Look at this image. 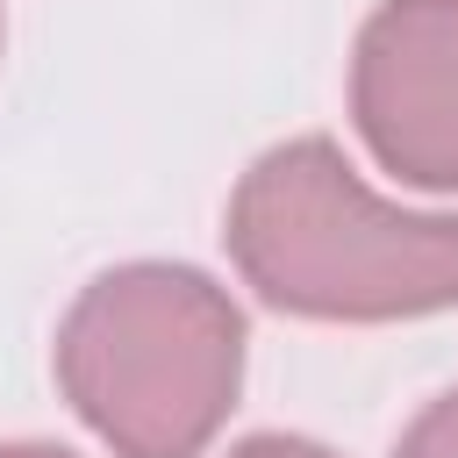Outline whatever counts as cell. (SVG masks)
Masks as SVG:
<instances>
[{
    "instance_id": "2",
    "label": "cell",
    "mask_w": 458,
    "mask_h": 458,
    "mask_svg": "<svg viewBox=\"0 0 458 458\" xmlns=\"http://www.w3.org/2000/svg\"><path fill=\"white\" fill-rule=\"evenodd\" d=\"M243 308L200 265L136 258L79 286L50 372L114 458H200L243 386Z\"/></svg>"
},
{
    "instance_id": "1",
    "label": "cell",
    "mask_w": 458,
    "mask_h": 458,
    "mask_svg": "<svg viewBox=\"0 0 458 458\" xmlns=\"http://www.w3.org/2000/svg\"><path fill=\"white\" fill-rule=\"evenodd\" d=\"M236 279L301 322H415L458 308V215L401 208L329 143H272L229 193Z\"/></svg>"
},
{
    "instance_id": "4",
    "label": "cell",
    "mask_w": 458,
    "mask_h": 458,
    "mask_svg": "<svg viewBox=\"0 0 458 458\" xmlns=\"http://www.w3.org/2000/svg\"><path fill=\"white\" fill-rule=\"evenodd\" d=\"M394 458H458V386H451V394H437V401L401 429Z\"/></svg>"
},
{
    "instance_id": "7",
    "label": "cell",
    "mask_w": 458,
    "mask_h": 458,
    "mask_svg": "<svg viewBox=\"0 0 458 458\" xmlns=\"http://www.w3.org/2000/svg\"><path fill=\"white\" fill-rule=\"evenodd\" d=\"M0 36H7V21H0Z\"/></svg>"
},
{
    "instance_id": "5",
    "label": "cell",
    "mask_w": 458,
    "mask_h": 458,
    "mask_svg": "<svg viewBox=\"0 0 458 458\" xmlns=\"http://www.w3.org/2000/svg\"><path fill=\"white\" fill-rule=\"evenodd\" d=\"M229 458H336V451L315 444V437H293V429H265V437L229 444Z\"/></svg>"
},
{
    "instance_id": "6",
    "label": "cell",
    "mask_w": 458,
    "mask_h": 458,
    "mask_svg": "<svg viewBox=\"0 0 458 458\" xmlns=\"http://www.w3.org/2000/svg\"><path fill=\"white\" fill-rule=\"evenodd\" d=\"M0 458H72L64 444H36V437H14V444H0Z\"/></svg>"
},
{
    "instance_id": "3",
    "label": "cell",
    "mask_w": 458,
    "mask_h": 458,
    "mask_svg": "<svg viewBox=\"0 0 458 458\" xmlns=\"http://www.w3.org/2000/svg\"><path fill=\"white\" fill-rule=\"evenodd\" d=\"M351 129L394 186L458 193V0H379L365 14Z\"/></svg>"
}]
</instances>
